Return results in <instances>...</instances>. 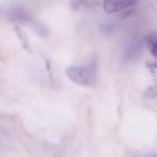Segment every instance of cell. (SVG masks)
I'll return each mask as SVG.
<instances>
[{"mask_svg": "<svg viewBox=\"0 0 157 157\" xmlns=\"http://www.w3.org/2000/svg\"><path fill=\"white\" fill-rule=\"evenodd\" d=\"M66 77L79 86H90L94 84L98 78V64L91 60L82 65H74L66 68Z\"/></svg>", "mask_w": 157, "mask_h": 157, "instance_id": "1", "label": "cell"}, {"mask_svg": "<svg viewBox=\"0 0 157 157\" xmlns=\"http://www.w3.org/2000/svg\"><path fill=\"white\" fill-rule=\"evenodd\" d=\"M137 0H103V8L109 14L121 12L132 6Z\"/></svg>", "mask_w": 157, "mask_h": 157, "instance_id": "2", "label": "cell"}, {"mask_svg": "<svg viewBox=\"0 0 157 157\" xmlns=\"http://www.w3.org/2000/svg\"><path fill=\"white\" fill-rule=\"evenodd\" d=\"M71 4L73 8L94 7L99 5V0H72Z\"/></svg>", "mask_w": 157, "mask_h": 157, "instance_id": "3", "label": "cell"}, {"mask_svg": "<svg viewBox=\"0 0 157 157\" xmlns=\"http://www.w3.org/2000/svg\"><path fill=\"white\" fill-rule=\"evenodd\" d=\"M147 47L154 56L157 57V33H150L145 39Z\"/></svg>", "mask_w": 157, "mask_h": 157, "instance_id": "4", "label": "cell"}, {"mask_svg": "<svg viewBox=\"0 0 157 157\" xmlns=\"http://www.w3.org/2000/svg\"><path fill=\"white\" fill-rule=\"evenodd\" d=\"M149 157H157V155H150Z\"/></svg>", "mask_w": 157, "mask_h": 157, "instance_id": "5", "label": "cell"}]
</instances>
